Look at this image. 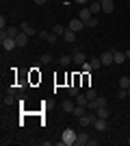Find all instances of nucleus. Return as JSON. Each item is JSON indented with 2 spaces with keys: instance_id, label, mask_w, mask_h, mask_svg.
Returning a JSON list of instances; mask_svg holds the SVG:
<instances>
[{
  "instance_id": "1",
  "label": "nucleus",
  "mask_w": 130,
  "mask_h": 146,
  "mask_svg": "<svg viewBox=\"0 0 130 146\" xmlns=\"http://www.w3.org/2000/svg\"><path fill=\"white\" fill-rule=\"evenodd\" d=\"M76 137H78V133H76L74 129H63V133H61V144L63 146H74L76 144Z\"/></svg>"
},
{
  "instance_id": "21",
  "label": "nucleus",
  "mask_w": 130,
  "mask_h": 146,
  "mask_svg": "<svg viewBox=\"0 0 130 146\" xmlns=\"http://www.w3.org/2000/svg\"><path fill=\"white\" fill-rule=\"evenodd\" d=\"M2 105H5V107H11V105H15V98H13V94H7V96L2 98Z\"/></svg>"
},
{
  "instance_id": "31",
  "label": "nucleus",
  "mask_w": 130,
  "mask_h": 146,
  "mask_svg": "<svg viewBox=\"0 0 130 146\" xmlns=\"http://www.w3.org/2000/svg\"><path fill=\"white\" fill-rule=\"evenodd\" d=\"M82 72H91V70H93V68H91V63H89V61H85V63H82Z\"/></svg>"
},
{
  "instance_id": "6",
  "label": "nucleus",
  "mask_w": 130,
  "mask_h": 146,
  "mask_svg": "<svg viewBox=\"0 0 130 146\" xmlns=\"http://www.w3.org/2000/svg\"><path fill=\"white\" fill-rule=\"evenodd\" d=\"M100 59H102V66H113V63H115V59H113V48L106 50V52H102Z\"/></svg>"
},
{
  "instance_id": "38",
  "label": "nucleus",
  "mask_w": 130,
  "mask_h": 146,
  "mask_svg": "<svg viewBox=\"0 0 130 146\" xmlns=\"http://www.w3.org/2000/svg\"><path fill=\"white\" fill-rule=\"evenodd\" d=\"M128 96H130V87H128Z\"/></svg>"
},
{
  "instance_id": "33",
  "label": "nucleus",
  "mask_w": 130,
  "mask_h": 146,
  "mask_svg": "<svg viewBox=\"0 0 130 146\" xmlns=\"http://www.w3.org/2000/svg\"><path fill=\"white\" fill-rule=\"evenodd\" d=\"M48 37V31H39V39H46Z\"/></svg>"
},
{
  "instance_id": "17",
  "label": "nucleus",
  "mask_w": 130,
  "mask_h": 146,
  "mask_svg": "<svg viewBox=\"0 0 130 146\" xmlns=\"http://www.w3.org/2000/svg\"><path fill=\"white\" fill-rule=\"evenodd\" d=\"M63 111H67V113H74V109H76V105H74V100H63Z\"/></svg>"
},
{
  "instance_id": "9",
  "label": "nucleus",
  "mask_w": 130,
  "mask_h": 146,
  "mask_svg": "<svg viewBox=\"0 0 130 146\" xmlns=\"http://www.w3.org/2000/svg\"><path fill=\"white\" fill-rule=\"evenodd\" d=\"M0 35H7V37H18V35H20V26H7L5 31H0Z\"/></svg>"
},
{
  "instance_id": "37",
  "label": "nucleus",
  "mask_w": 130,
  "mask_h": 146,
  "mask_svg": "<svg viewBox=\"0 0 130 146\" xmlns=\"http://www.w3.org/2000/svg\"><path fill=\"white\" fill-rule=\"evenodd\" d=\"M126 144H128V146H130V135H128V140H126Z\"/></svg>"
},
{
  "instance_id": "26",
  "label": "nucleus",
  "mask_w": 130,
  "mask_h": 146,
  "mask_svg": "<svg viewBox=\"0 0 130 146\" xmlns=\"http://www.w3.org/2000/svg\"><path fill=\"white\" fill-rule=\"evenodd\" d=\"M41 63H43V66L52 63V55H50V52H43V55H41Z\"/></svg>"
},
{
  "instance_id": "23",
  "label": "nucleus",
  "mask_w": 130,
  "mask_h": 146,
  "mask_svg": "<svg viewBox=\"0 0 130 146\" xmlns=\"http://www.w3.org/2000/svg\"><path fill=\"white\" fill-rule=\"evenodd\" d=\"M95 113H98V118H106V120H108V107H106V105H104V107H100Z\"/></svg>"
},
{
  "instance_id": "11",
  "label": "nucleus",
  "mask_w": 130,
  "mask_h": 146,
  "mask_svg": "<svg viewBox=\"0 0 130 146\" xmlns=\"http://www.w3.org/2000/svg\"><path fill=\"white\" fill-rule=\"evenodd\" d=\"M78 18H80L82 22H87V20H91V18H93L91 9H89V7H82V9H80V13H78Z\"/></svg>"
},
{
  "instance_id": "3",
  "label": "nucleus",
  "mask_w": 130,
  "mask_h": 146,
  "mask_svg": "<svg viewBox=\"0 0 130 146\" xmlns=\"http://www.w3.org/2000/svg\"><path fill=\"white\" fill-rule=\"evenodd\" d=\"M104 105H106V98L98 96V98H93V100H89V107H87V109L89 111H98L100 107H104Z\"/></svg>"
},
{
  "instance_id": "14",
  "label": "nucleus",
  "mask_w": 130,
  "mask_h": 146,
  "mask_svg": "<svg viewBox=\"0 0 130 146\" xmlns=\"http://www.w3.org/2000/svg\"><path fill=\"white\" fill-rule=\"evenodd\" d=\"M15 42H18V46H20V48H24L26 44H28V35H26V33H22V31H20V35L15 37Z\"/></svg>"
},
{
  "instance_id": "7",
  "label": "nucleus",
  "mask_w": 130,
  "mask_h": 146,
  "mask_svg": "<svg viewBox=\"0 0 130 146\" xmlns=\"http://www.w3.org/2000/svg\"><path fill=\"white\" fill-rule=\"evenodd\" d=\"M20 31L26 33L28 37H31V35H37V31H35V26H33L31 22H22V24H20Z\"/></svg>"
},
{
  "instance_id": "4",
  "label": "nucleus",
  "mask_w": 130,
  "mask_h": 146,
  "mask_svg": "<svg viewBox=\"0 0 130 146\" xmlns=\"http://www.w3.org/2000/svg\"><path fill=\"white\" fill-rule=\"evenodd\" d=\"M72 61H74V66H82V63L89 61V59H87V55L82 50H74V52H72Z\"/></svg>"
},
{
  "instance_id": "28",
  "label": "nucleus",
  "mask_w": 130,
  "mask_h": 146,
  "mask_svg": "<svg viewBox=\"0 0 130 146\" xmlns=\"http://www.w3.org/2000/svg\"><path fill=\"white\" fill-rule=\"evenodd\" d=\"M56 37H59L56 33H48V37H46V42H48V44H56Z\"/></svg>"
},
{
  "instance_id": "12",
  "label": "nucleus",
  "mask_w": 130,
  "mask_h": 146,
  "mask_svg": "<svg viewBox=\"0 0 130 146\" xmlns=\"http://www.w3.org/2000/svg\"><path fill=\"white\" fill-rule=\"evenodd\" d=\"M93 127L98 129V131H106V129H108V122H106V118H98V120L93 122Z\"/></svg>"
},
{
  "instance_id": "2",
  "label": "nucleus",
  "mask_w": 130,
  "mask_h": 146,
  "mask_svg": "<svg viewBox=\"0 0 130 146\" xmlns=\"http://www.w3.org/2000/svg\"><path fill=\"white\" fill-rule=\"evenodd\" d=\"M0 44H2V48H5V50H13V48H18V42H15V37L0 35Z\"/></svg>"
},
{
  "instance_id": "29",
  "label": "nucleus",
  "mask_w": 130,
  "mask_h": 146,
  "mask_svg": "<svg viewBox=\"0 0 130 146\" xmlns=\"http://www.w3.org/2000/svg\"><path fill=\"white\" fill-rule=\"evenodd\" d=\"M87 98H89V100L98 98V94H95V90H93V87H89V90H87Z\"/></svg>"
},
{
  "instance_id": "36",
  "label": "nucleus",
  "mask_w": 130,
  "mask_h": 146,
  "mask_svg": "<svg viewBox=\"0 0 130 146\" xmlns=\"http://www.w3.org/2000/svg\"><path fill=\"white\" fill-rule=\"evenodd\" d=\"M126 57H128V59H130V48H128V50H126Z\"/></svg>"
},
{
  "instance_id": "20",
  "label": "nucleus",
  "mask_w": 130,
  "mask_h": 146,
  "mask_svg": "<svg viewBox=\"0 0 130 146\" xmlns=\"http://www.w3.org/2000/svg\"><path fill=\"white\" fill-rule=\"evenodd\" d=\"M76 105H82V107H89V98H87V94H78V96H76Z\"/></svg>"
},
{
  "instance_id": "10",
  "label": "nucleus",
  "mask_w": 130,
  "mask_h": 146,
  "mask_svg": "<svg viewBox=\"0 0 130 146\" xmlns=\"http://www.w3.org/2000/svg\"><path fill=\"white\" fill-rule=\"evenodd\" d=\"M100 2H102V11H104V13H108V15H111V13L115 11V5H113V0H100Z\"/></svg>"
},
{
  "instance_id": "35",
  "label": "nucleus",
  "mask_w": 130,
  "mask_h": 146,
  "mask_svg": "<svg viewBox=\"0 0 130 146\" xmlns=\"http://www.w3.org/2000/svg\"><path fill=\"white\" fill-rule=\"evenodd\" d=\"M33 2H35V5H39V7H41V5H46L48 0H33Z\"/></svg>"
},
{
  "instance_id": "25",
  "label": "nucleus",
  "mask_w": 130,
  "mask_h": 146,
  "mask_svg": "<svg viewBox=\"0 0 130 146\" xmlns=\"http://www.w3.org/2000/svg\"><path fill=\"white\" fill-rule=\"evenodd\" d=\"M65 26H61V24H54V29H52V33H56V35H65Z\"/></svg>"
},
{
  "instance_id": "27",
  "label": "nucleus",
  "mask_w": 130,
  "mask_h": 146,
  "mask_svg": "<svg viewBox=\"0 0 130 146\" xmlns=\"http://www.w3.org/2000/svg\"><path fill=\"white\" fill-rule=\"evenodd\" d=\"M85 26H87V29H93V26H98V18H91V20H87V22H85Z\"/></svg>"
},
{
  "instance_id": "22",
  "label": "nucleus",
  "mask_w": 130,
  "mask_h": 146,
  "mask_svg": "<svg viewBox=\"0 0 130 146\" xmlns=\"http://www.w3.org/2000/svg\"><path fill=\"white\" fill-rule=\"evenodd\" d=\"M89 63H91V68H93V70L102 68V59H100V57H91V61H89Z\"/></svg>"
},
{
  "instance_id": "8",
  "label": "nucleus",
  "mask_w": 130,
  "mask_h": 146,
  "mask_svg": "<svg viewBox=\"0 0 130 146\" xmlns=\"http://www.w3.org/2000/svg\"><path fill=\"white\" fill-rule=\"evenodd\" d=\"M67 29H72L74 33H78V31H82V29H85V22H82L80 18H74L72 22H69V26H67Z\"/></svg>"
},
{
  "instance_id": "13",
  "label": "nucleus",
  "mask_w": 130,
  "mask_h": 146,
  "mask_svg": "<svg viewBox=\"0 0 130 146\" xmlns=\"http://www.w3.org/2000/svg\"><path fill=\"white\" fill-rule=\"evenodd\" d=\"M113 59H115V63L119 66V63H124V61H126V52H119L117 48H113Z\"/></svg>"
},
{
  "instance_id": "16",
  "label": "nucleus",
  "mask_w": 130,
  "mask_h": 146,
  "mask_svg": "<svg viewBox=\"0 0 130 146\" xmlns=\"http://www.w3.org/2000/svg\"><path fill=\"white\" fill-rule=\"evenodd\" d=\"M67 94L76 98L78 94H80V85H76V83H69V85H67Z\"/></svg>"
},
{
  "instance_id": "5",
  "label": "nucleus",
  "mask_w": 130,
  "mask_h": 146,
  "mask_svg": "<svg viewBox=\"0 0 130 146\" xmlns=\"http://www.w3.org/2000/svg\"><path fill=\"white\" fill-rule=\"evenodd\" d=\"M89 140H91V135L87 131H80L78 137H76V146H89Z\"/></svg>"
},
{
  "instance_id": "30",
  "label": "nucleus",
  "mask_w": 130,
  "mask_h": 146,
  "mask_svg": "<svg viewBox=\"0 0 130 146\" xmlns=\"http://www.w3.org/2000/svg\"><path fill=\"white\" fill-rule=\"evenodd\" d=\"M126 96H128V90H124V87H122V90L117 92V98H119V100H124Z\"/></svg>"
},
{
  "instance_id": "24",
  "label": "nucleus",
  "mask_w": 130,
  "mask_h": 146,
  "mask_svg": "<svg viewBox=\"0 0 130 146\" xmlns=\"http://www.w3.org/2000/svg\"><path fill=\"white\" fill-rule=\"evenodd\" d=\"M119 87L128 90V87H130V76H122V79H119Z\"/></svg>"
},
{
  "instance_id": "34",
  "label": "nucleus",
  "mask_w": 130,
  "mask_h": 146,
  "mask_svg": "<svg viewBox=\"0 0 130 146\" xmlns=\"http://www.w3.org/2000/svg\"><path fill=\"white\" fill-rule=\"evenodd\" d=\"M74 2H78L80 7H87V2H91V0H74Z\"/></svg>"
},
{
  "instance_id": "18",
  "label": "nucleus",
  "mask_w": 130,
  "mask_h": 146,
  "mask_svg": "<svg viewBox=\"0 0 130 146\" xmlns=\"http://www.w3.org/2000/svg\"><path fill=\"white\" fill-rule=\"evenodd\" d=\"M63 39H65L67 44H74L76 42V33L72 29H67V31H65V35H63Z\"/></svg>"
},
{
  "instance_id": "32",
  "label": "nucleus",
  "mask_w": 130,
  "mask_h": 146,
  "mask_svg": "<svg viewBox=\"0 0 130 146\" xmlns=\"http://www.w3.org/2000/svg\"><path fill=\"white\" fill-rule=\"evenodd\" d=\"M0 29H2V31L7 29V18H5V15H0Z\"/></svg>"
},
{
  "instance_id": "15",
  "label": "nucleus",
  "mask_w": 130,
  "mask_h": 146,
  "mask_svg": "<svg viewBox=\"0 0 130 146\" xmlns=\"http://www.w3.org/2000/svg\"><path fill=\"white\" fill-rule=\"evenodd\" d=\"M89 9H91V13L95 15V13L102 11V2H100V0H91V2H89Z\"/></svg>"
},
{
  "instance_id": "19",
  "label": "nucleus",
  "mask_w": 130,
  "mask_h": 146,
  "mask_svg": "<svg viewBox=\"0 0 130 146\" xmlns=\"http://www.w3.org/2000/svg\"><path fill=\"white\" fill-rule=\"evenodd\" d=\"M69 63H72V55H61L59 57V66L61 68H67Z\"/></svg>"
}]
</instances>
